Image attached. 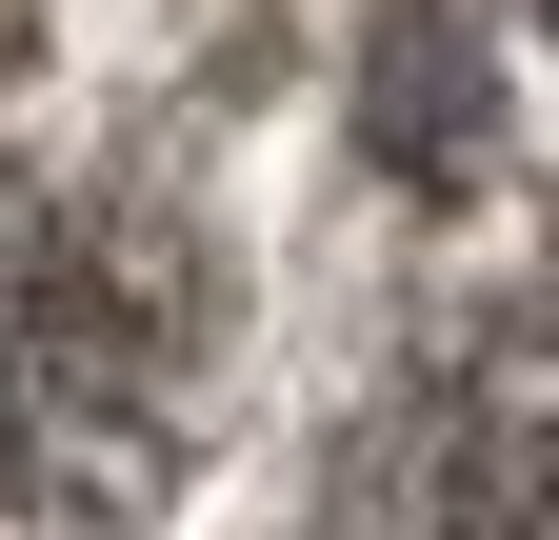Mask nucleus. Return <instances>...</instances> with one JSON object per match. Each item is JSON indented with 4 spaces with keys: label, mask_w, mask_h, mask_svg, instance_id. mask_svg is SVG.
Segmentation results:
<instances>
[{
    "label": "nucleus",
    "mask_w": 559,
    "mask_h": 540,
    "mask_svg": "<svg viewBox=\"0 0 559 540\" xmlns=\"http://www.w3.org/2000/svg\"><path fill=\"white\" fill-rule=\"evenodd\" d=\"M221 240L160 180L0 161V520H160L221 441Z\"/></svg>",
    "instance_id": "f257e3e1"
},
{
    "label": "nucleus",
    "mask_w": 559,
    "mask_h": 540,
    "mask_svg": "<svg viewBox=\"0 0 559 540\" xmlns=\"http://www.w3.org/2000/svg\"><path fill=\"white\" fill-rule=\"evenodd\" d=\"M320 540H559V301H460L360 380Z\"/></svg>",
    "instance_id": "f03ea898"
},
{
    "label": "nucleus",
    "mask_w": 559,
    "mask_h": 540,
    "mask_svg": "<svg viewBox=\"0 0 559 540\" xmlns=\"http://www.w3.org/2000/svg\"><path fill=\"white\" fill-rule=\"evenodd\" d=\"M380 120H400V141H460V120H479V81H460V40H440V21L380 60Z\"/></svg>",
    "instance_id": "7ed1b4c3"
}]
</instances>
